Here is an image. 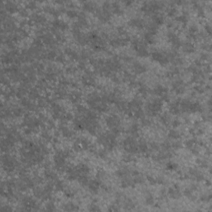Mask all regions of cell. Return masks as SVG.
Instances as JSON below:
<instances>
[{
    "instance_id": "d6a6232c",
    "label": "cell",
    "mask_w": 212,
    "mask_h": 212,
    "mask_svg": "<svg viewBox=\"0 0 212 212\" xmlns=\"http://www.w3.org/2000/svg\"><path fill=\"white\" fill-rule=\"evenodd\" d=\"M141 123L143 126H149L151 125V124H152L151 120L147 119V118H145V117H143V119H141Z\"/></svg>"
},
{
    "instance_id": "ac0fdd59",
    "label": "cell",
    "mask_w": 212,
    "mask_h": 212,
    "mask_svg": "<svg viewBox=\"0 0 212 212\" xmlns=\"http://www.w3.org/2000/svg\"><path fill=\"white\" fill-rule=\"evenodd\" d=\"M69 98L71 99V101L74 103V104H77L79 103L81 99V94L79 91H73L70 94Z\"/></svg>"
},
{
    "instance_id": "d6986e66",
    "label": "cell",
    "mask_w": 212,
    "mask_h": 212,
    "mask_svg": "<svg viewBox=\"0 0 212 212\" xmlns=\"http://www.w3.org/2000/svg\"><path fill=\"white\" fill-rule=\"evenodd\" d=\"M168 137H169V139H173V140H178L181 137V134L179 131L173 128V129H171L168 132Z\"/></svg>"
},
{
    "instance_id": "f35d334b",
    "label": "cell",
    "mask_w": 212,
    "mask_h": 212,
    "mask_svg": "<svg viewBox=\"0 0 212 212\" xmlns=\"http://www.w3.org/2000/svg\"><path fill=\"white\" fill-rule=\"evenodd\" d=\"M0 211L2 212H7V211H12L13 209L11 207H9L8 205H2Z\"/></svg>"
},
{
    "instance_id": "4dcf8cb0",
    "label": "cell",
    "mask_w": 212,
    "mask_h": 212,
    "mask_svg": "<svg viewBox=\"0 0 212 212\" xmlns=\"http://www.w3.org/2000/svg\"><path fill=\"white\" fill-rule=\"evenodd\" d=\"M46 211H53L56 210L55 205H54V202L52 200H51V201H49L47 203V205H46Z\"/></svg>"
},
{
    "instance_id": "8992f818",
    "label": "cell",
    "mask_w": 212,
    "mask_h": 212,
    "mask_svg": "<svg viewBox=\"0 0 212 212\" xmlns=\"http://www.w3.org/2000/svg\"><path fill=\"white\" fill-rule=\"evenodd\" d=\"M172 87L173 91H175L177 94H183L186 90L185 83L181 79L174 80L172 84Z\"/></svg>"
},
{
    "instance_id": "44dd1931",
    "label": "cell",
    "mask_w": 212,
    "mask_h": 212,
    "mask_svg": "<svg viewBox=\"0 0 212 212\" xmlns=\"http://www.w3.org/2000/svg\"><path fill=\"white\" fill-rule=\"evenodd\" d=\"M160 122L163 124V125L167 126L170 123H171V119H170V117L168 116L167 113H162L160 115Z\"/></svg>"
},
{
    "instance_id": "4316f807",
    "label": "cell",
    "mask_w": 212,
    "mask_h": 212,
    "mask_svg": "<svg viewBox=\"0 0 212 212\" xmlns=\"http://www.w3.org/2000/svg\"><path fill=\"white\" fill-rule=\"evenodd\" d=\"M12 109H13V116L15 117H20L23 114V109L20 107H15Z\"/></svg>"
},
{
    "instance_id": "603a6c76",
    "label": "cell",
    "mask_w": 212,
    "mask_h": 212,
    "mask_svg": "<svg viewBox=\"0 0 212 212\" xmlns=\"http://www.w3.org/2000/svg\"><path fill=\"white\" fill-rule=\"evenodd\" d=\"M150 92V90L145 86V85H143V84H139V93L143 95V96H146L148 93Z\"/></svg>"
},
{
    "instance_id": "4fadbf2b",
    "label": "cell",
    "mask_w": 212,
    "mask_h": 212,
    "mask_svg": "<svg viewBox=\"0 0 212 212\" xmlns=\"http://www.w3.org/2000/svg\"><path fill=\"white\" fill-rule=\"evenodd\" d=\"M179 102H180V99H177V100L170 103L169 111H170V113H172V114H179L180 113H181V109H180V105H179Z\"/></svg>"
},
{
    "instance_id": "52a82bcc",
    "label": "cell",
    "mask_w": 212,
    "mask_h": 212,
    "mask_svg": "<svg viewBox=\"0 0 212 212\" xmlns=\"http://www.w3.org/2000/svg\"><path fill=\"white\" fill-rule=\"evenodd\" d=\"M167 38L171 41V43H172V46H174V48L177 49V48H179L180 46H181V42L180 41V38L174 32H172V31L168 32L167 33Z\"/></svg>"
},
{
    "instance_id": "9c48e42d",
    "label": "cell",
    "mask_w": 212,
    "mask_h": 212,
    "mask_svg": "<svg viewBox=\"0 0 212 212\" xmlns=\"http://www.w3.org/2000/svg\"><path fill=\"white\" fill-rule=\"evenodd\" d=\"M87 186H88L89 191L91 192V193L96 194L97 192H99V187L101 186V181L97 178L95 179V180H91V181H89Z\"/></svg>"
},
{
    "instance_id": "277c9868",
    "label": "cell",
    "mask_w": 212,
    "mask_h": 212,
    "mask_svg": "<svg viewBox=\"0 0 212 212\" xmlns=\"http://www.w3.org/2000/svg\"><path fill=\"white\" fill-rule=\"evenodd\" d=\"M123 147L126 152L135 154L139 152V142L133 137H128L123 142Z\"/></svg>"
},
{
    "instance_id": "ab89813d",
    "label": "cell",
    "mask_w": 212,
    "mask_h": 212,
    "mask_svg": "<svg viewBox=\"0 0 212 212\" xmlns=\"http://www.w3.org/2000/svg\"><path fill=\"white\" fill-rule=\"evenodd\" d=\"M89 210L91 211H100V208H99L97 205L92 204V205L90 206V209H89Z\"/></svg>"
},
{
    "instance_id": "7a4b0ae2",
    "label": "cell",
    "mask_w": 212,
    "mask_h": 212,
    "mask_svg": "<svg viewBox=\"0 0 212 212\" xmlns=\"http://www.w3.org/2000/svg\"><path fill=\"white\" fill-rule=\"evenodd\" d=\"M2 165L4 171L7 173L13 172V171H15V169L19 167L18 162L16 158L7 153H5L2 157Z\"/></svg>"
},
{
    "instance_id": "e575fe53",
    "label": "cell",
    "mask_w": 212,
    "mask_h": 212,
    "mask_svg": "<svg viewBox=\"0 0 212 212\" xmlns=\"http://www.w3.org/2000/svg\"><path fill=\"white\" fill-rule=\"evenodd\" d=\"M37 7V3L35 2H28L26 3V8H30V9H35Z\"/></svg>"
},
{
    "instance_id": "9a60e30c",
    "label": "cell",
    "mask_w": 212,
    "mask_h": 212,
    "mask_svg": "<svg viewBox=\"0 0 212 212\" xmlns=\"http://www.w3.org/2000/svg\"><path fill=\"white\" fill-rule=\"evenodd\" d=\"M82 7L85 11L90 13H94L97 10L96 4L94 2H84L82 4Z\"/></svg>"
},
{
    "instance_id": "836d02e7",
    "label": "cell",
    "mask_w": 212,
    "mask_h": 212,
    "mask_svg": "<svg viewBox=\"0 0 212 212\" xmlns=\"http://www.w3.org/2000/svg\"><path fill=\"white\" fill-rule=\"evenodd\" d=\"M147 181L151 184V185H157V181H156V178L153 177H150V176H147Z\"/></svg>"
},
{
    "instance_id": "f546056e",
    "label": "cell",
    "mask_w": 212,
    "mask_h": 212,
    "mask_svg": "<svg viewBox=\"0 0 212 212\" xmlns=\"http://www.w3.org/2000/svg\"><path fill=\"white\" fill-rule=\"evenodd\" d=\"M166 13H167V15H168L169 17H174V16H176V14H177V8H176L175 7L171 6L170 7L167 8Z\"/></svg>"
},
{
    "instance_id": "8fae6325",
    "label": "cell",
    "mask_w": 212,
    "mask_h": 212,
    "mask_svg": "<svg viewBox=\"0 0 212 212\" xmlns=\"http://www.w3.org/2000/svg\"><path fill=\"white\" fill-rule=\"evenodd\" d=\"M5 10L7 13H14L16 12L19 11L18 6L17 5V3L13 1H7L5 3Z\"/></svg>"
},
{
    "instance_id": "7c38bea8",
    "label": "cell",
    "mask_w": 212,
    "mask_h": 212,
    "mask_svg": "<svg viewBox=\"0 0 212 212\" xmlns=\"http://www.w3.org/2000/svg\"><path fill=\"white\" fill-rule=\"evenodd\" d=\"M132 70L136 74H143L147 71V66L143 64H142L141 62L139 61H135L132 64Z\"/></svg>"
},
{
    "instance_id": "1f68e13d",
    "label": "cell",
    "mask_w": 212,
    "mask_h": 212,
    "mask_svg": "<svg viewBox=\"0 0 212 212\" xmlns=\"http://www.w3.org/2000/svg\"><path fill=\"white\" fill-rule=\"evenodd\" d=\"M124 160L125 162H132L134 160V157H133V154H131V153H126L125 155L124 156Z\"/></svg>"
},
{
    "instance_id": "5b68a950",
    "label": "cell",
    "mask_w": 212,
    "mask_h": 212,
    "mask_svg": "<svg viewBox=\"0 0 212 212\" xmlns=\"http://www.w3.org/2000/svg\"><path fill=\"white\" fill-rule=\"evenodd\" d=\"M151 58L154 61L158 62L162 66L167 65L170 62V57L168 52H162L160 51H154L151 53Z\"/></svg>"
},
{
    "instance_id": "7402d4cb",
    "label": "cell",
    "mask_w": 212,
    "mask_h": 212,
    "mask_svg": "<svg viewBox=\"0 0 212 212\" xmlns=\"http://www.w3.org/2000/svg\"><path fill=\"white\" fill-rule=\"evenodd\" d=\"M63 210L64 211H78L79 207L76 205H75L73 202H68L66 205L63 206Z\"/></svg>"
},
{
    "instance_id": "2e32d148",
    "label": "cell",
    "mask_w": 212,
    "mask_h": 212,
    "mask_svg": "<svg viewBox=\"0 0 212 212\" xmlns=\"http://www.w3.org/2000/svg\"><path fill=\"white\" fill-rule=\"evenodd\" d=\"M152 22H154L156 25H162L163 22H164V18L163 16L159 13H154L153 14H152Z\"/></svg>"
},
{
    "instance_id": "d4e9b609",
    "label": "cell",
    "mask_w": 212,
    "mask_h": 212,
    "mask_svg": "<svg viewBox=\"0 0 212 212\" xmlns=\"http://www.w3.org/2000/svg\"><path fill=\"white\" fill-rule=\"evenodd\" d=\"M145 203L147 205H154L155 200H154V197L152 196V194H150V193L147 194V196H146L145 197Z\"/></svg>"
},
{
    "instance_id": "484cf974",
    "label": "cell",
    "mask_w": 212,
    "mask_h": 212,
    "mask_svg": "<svg viewBox=\"0 0 212 212\" xmlns=\"http://www.w3.org/2000/svg\"><path fill=\"white\" fill-rule=\"evenodd\" d=\"M178 166L177 165L176 163L172 162H169L166 164V169L170 171V172H172V171H176L177 169Z\"/></svg>"
},
{
    "instance_id": "ffe728a7",
    "label": "cell",
    "mask_w": 212,
    "mask_h": 212,
    "mask_svg": "<svg viewBox=\"0 0 212 212\" xmlns=\"http://www.w3.org/2000/svg\"><path fill=\"white\" fill-rule=\"evenodd\" d=\"M28 96H29V99H39L40 94H39V91H38V90H37V89H36V88L31 89V90L28 91Z\"/></svg>"
},
{
    "instance_id": "e0dca14e",
    "label": "cell",
    "mask_w": 212,
    "mask_h": 212,
    "mask_svg": "<svg viewBox=\"0 0 212 212\" xmlns=\"http://www.w3.org/2000/svg\"><path fill=\"white\" fill-rule=\"evenodd\" d=\"M181 47H182V50L183 52L186 53H192L195 52V46L192 44L191 41H186L184 43H181Z\"/></svg>"
},
{
    "instance_id": "5bb4252c",
    "label": "cell",
    "mask_w": 212,
    "mask_h": 212,
    "mask_svg": "<svg viewBox=\"0 0 212 212\" xmlns=\"http://www.w3.org/2000/svg\"><path fill=\"white\" fill-rule=\"evenodd\" d=\"M152 93L158 96H160V98H161L162 96H163L164 94H167L168 92H167V89L166 87L162 86V85H158L153 88Z\"/></svg>"
},
{
    "instance_id": "8d00e7d4",
    "label": "cell",
    "mask_w": 212,
    "mask_h": 212,
    "mask_svg": "<svg viewBox=\"0 0 212 212\" xmlns=\"http://www.w3.org/2000/svg\"><path fill=\"white\" fill-rule=\"evenodd\" d=\"M171 124H172L173 128H177L181 124V122L177 119H173L172 121H171Z\"/></svg>"
},
{
    "instance_id": "6da1fadb",
    "label": "cell",
    "mask_w": 212,
    "mask_h": 212,
    "mask_svg": "<svg viewBox=\"0 0 212 212\" xmlns=\"http://www.w3.org/2000/svg\"><path fill=\"white\" fill-rule=\"evenodd\" d=\"M162 100L161 98H156L149 102L147 103L146 105V113L148 116L150 117H155L158 114L160 111L162 110Z\"/></svg>"
},
{
    "instance_id": "f1b7e54d",
    "label": "cell",
    "mask_w": 212,
    "mask_h": 212,
    "mask_svg": "<svg viewBox=\"0 0 212 212\" xmlns=\"http://www.w3.org/2000/svg\"><path fill=\"white\" fill-rule=\"evenodd\" d=\"M176 19L179 22H181V23L185 24V23L187 22V21H188V17H187V14L186 13H183V14L178 16Z\"/></svg>"
},
{
    "instance_id": "83f0119b",
    "label": "cell",
    "mask_w": 212,
    "mask_h": 212,
    "mask_svg": "<svg viewBox=\"0 0 212 212\" xmlns=\"http://www.w3.org/2000/svg\"><path fill=\"white\" fill-rule=\"evenodd\" d=\"M66 15L69 17V18H75V17H78V15H79V13L76 11V10H75V9H69V10H67L66 11Z\"/></svg>"
},
{
    "instance_id": "3957f363",
    "label": "cell",
    "mask_w": 212,
    "mask_h": 212,
    "mask_svg": "<svg viewBox=\"0 0 212 212\" xmlns=\"http://www.w3.org/2000/svg\"><path fill=\"white\" fill-rule=\"evenodd\" d=\"M105 123L109 127L110 132H112L114 135L118 136L122 131L120 126V119L116 114H111L105 119Z\"/></svg>"
},
{
    "instance_id": "74e56055",
    "label": "cell",
    "mask_w": 212,
    "mask_h": 212,
    "mask_svg": "<svg viewBox=\"0 0 212 212\" xmlns=\"http://www.w3.org/2000/svg\"><path fill=\"white\" fill-rule=\"evenodd\" d=\"M18 13H19L20 15H21L22 17H23V18H25V17H26V16L28 15V13H27L26 8H21V9H19Z\"/></svg>"
},
{
    "instance_id": "ba28073f",
    "label": "cell",
    "mask_w": 212,
    "mask_h": 212,
    "mask_svg": "<svg viewBox=\"0 0 212 212\" xmlns=\"http://www.w3.org/2000/svg\"><path fill=\"white\" fill-rule=\"evenodd\" d=\"M167 194L171 198L175 200H177L181 196V192L180 191V187L177 184H175L172 187H170L167 191Z\"/></svg>"
},
{
    "instance_id": "cb8c5ba5",
    "label": "cell",
    "mask_w": 212,
    "mask_h": 212,
    "mask_svg": "<svg viewBox=\"0 0 212 212\" xmlns=\"http://www.w3.org/2000/svg\"><path fill=\"white\" fill-rule=\"evenodd\" d=\"M54 186H55L56 190L58 191V192H63L65 190V185H64V183H63L62 181L56 180V182L54 183Z\"/></svg>"
},
{
    "instance_id": "d590c367",
    "label": "cell",
    "mask_w": 212,
    "mask_h": 212,
    "mask_svg": "<svg viewBox=\"0 0 212 212\" xmlns=\"http://www.w3.org/2000/svg\"><path fill=\"white\" fill-rule=\"evenodd\" d=\"M56 60L58 61V62H65V60H66V58H65V56L63 55V54H57V56H56Z\"/></svg>"
},
{
    "instance_id": "30bf717a",
    "label": "cell",
    "mask_w": 212,
    "mask_h": 212,
    "mask_svg": "<svg viewBox=\"0 0 212 212\" xmlns=\"http://www.w3.org/2000/svg\"><path fill=\"white\" fill-rule=\"evenodd\" d=\"M128 25L130 26H132V27H137V28H139V29H142V28L145 27L146 23L143 19L139 18H132L131 20H129Z\"/></svg>"
},
{
    "instance_id": "60d3db41",
    "label": "cell",
    "mask_w": 212,
    "mask_h": 212,
    "mask_svg": "<svg viewBox=\"0 0 212 212\" xmlns=\"http://www.w3.org/2000/svg\"><path fill=\"white\" fill-rule=\"evenodd\" d=\"M205 32L208 33L209 35H211V24H206L205 25Z\"/></svg>"
}]
</instances>
